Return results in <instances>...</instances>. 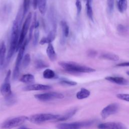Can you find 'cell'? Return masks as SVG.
Wrapping results in <instances>:
<instances>
[{
  "label": "cell",
  "instance_id": "obj_16",
  "mask_svg": "<svg viewBox=\"0 0 129 129\" xmlns=\"http://www.w3.org/2000/svg\"><path fill=\"white\" fill-rule=\"evenodd\" d=\"M6 45L4 42H2L0 44V69L4 67L6 60Z\"/></svg>",
  "mask_w": 129,
  "mask_h": 129
},
{
  "label": "cell",
  "instance_id": "obj_35",
  "mask_svg": "<svg viewBox=\"0 0 129 129\" xmlns=\"http://www.w3.org/2000/svg\"><path fill=\"white\" fill-rule=\"evenodd\" d=\"M97 54V52L94 50H90L88 51V55L91 57H94Z\"/></svg>",
  "mask_w": 129,
  "mask_h": 129
},
{
  "label": "cell",
  "instance_id": "obj_23",
  "mask_svg": "<svg viewBox=\"0 0 129 129\" xmlns=\"http://www.w3.org/2000/svg\"><path fill=\"white\" fill-rule=\"evenodd\" d=\"M43 77L46 79H51L55 78V74L53 70L50 69H46L43 72Z\"/></svg>",
  "mask_w": 129,
  "mask_h": 129
},
{
  "label": "cell",
  "instance_id": "obj_22",
  "mask_svg": "<svg viewBox=\"0 0 129 129\" xmlns=\"http://www.w3.org/2000/svg\"><path fill=\"white\" fill-rule=\"evenodd\" d=\"M37 15H36V13H34V15H33V19L32 21V24L30 26V27L29 28V38H28V40L29 41L31 39L32 36V33H33V30L35 29L36 25L37 23Z\"/></svg>",
  "mask_w": 129,
  "mask_h": 129
},
{
  "label": "cell",
  "instance_id": "obj_14",
  "mask_svg": "<svg viewBox=\"0 0 129 129\" xmlns=\"http://www.w3.org/2000/svg\"><path fill=\"white\" fill-rule=\"evenodd\" d=\"M105 80L109 81L110 82L114 83L115 84L120 85H126L128 84L127 81L124 78L120 77H106Z\"/></svg>",
  "mask_w": 129,
  "mask_h": 129
},
{
  "label": "cell",
  "instance_id": "obj_1",
  "mask_svg": "<svg viewBox=\"0 0 129 129\" xmlns=\"http://www.w3.org/2000/svg\"><path fill=\"white\" fill-rule=\"evenodd\" d=\"M22 15H23V14H22V9H20L18 12L15 20L13 22L10 37L9 49L8 52L4 67H6L8 65L15 51H17L20 33V28L23 18Z\"/></svg>",
  "mask_w": 129,
  "mask_h": 129
},
{
  "label": "cell",
  "instance_id": "obj_24",
  "mask_svg": "<svg viewBox=\"0 0 129 129\" xmlns=\"http://www.w3.org/2000/svg\"><path fill=\"white\" fill-rule=\"evenodd\" d=\"M34 66L37 69H42L47 68L49 66L48 64H47L44 60L40 59L35 60V61H34Z\"/></svg>",
  "mask_w": 129,
  "mask_h": 129
},
{
  "label": "cell",
  "instance_id": "obj_5",
  "mask_svg": "<svg viewBox=\"0 0 129 129\" xmlns=\"http://www.w3.org/2000/svg\"><path fill=\"white\" fill-rule=\"evenodd\" d=\"M28 119V117L24 115L14 117L4 121L2 124L1 127L3 129H11L22 124Z\"/></svg>",
  "mask_w": 129,
  "mask_h": 129
},
{
  "label": "cell",
  "instance_id": "obj_11",
  "mask_svg": "<svg viewBox=\"0 0 129 129\" xmlns=\"http://www.w3.org/2000/svg\"><path fill=\"white\" fill-rule=\"evenodd\" d=\"M99 129H127L126 126L120 122H108L98 125Z\"/></svg>",
  "mask_w": 129,
  "mask_h": 129
},
{
  "label": "cell",
  "instance_id": "obj_30",
  "mask_svg": "<svg viewBox=\"0 0 129 129\" xmlns=\"http://www.w3.org/2000/svg\"><path fill=\"white\" fill-rule=\"evenodd\" d=\"M59 83L62 85H68V86H75L77 84V83L75 81H71L66 79H61Z\"/></svg>",
  "mask_w": 129,
  "mask_h": 129
},
{
  "label": "cell",
  "instance_id": "obj_15",
  "mask_svg": "<svg viewBox=\"0 0 129 129\" xmlns=\"http://www.w3.org/2000/svg\"><path fill=\"white\" fill-rule=\"evenodd\" d=\"M46 52L49 59L51 61H54L56 59L57 55L54 47L51 43L48 44Z\"/></svg>",
  "mask_w": 129,
  "mask_h": 129
},
{
  "label": "cell",
  "instance_id": "obj_4",
  "mask_svg": "<svg viewBox=\"0 0 129 129\" xmlns=\"http://www.w3.org/2000/svg\"><path fill=\"white\" fill-rule=\"evenodd\" d=\"M60 115L51 113H38L29 117L28 120L34 123H41L49 120H57Z\"/></svg>",
  "mask_w": 129,
  "mask_h": 129
},
{
  "label": "cell",
  "instance_id": "obj_26",
  "mask_svg": "<svg viewBox=\"0 0 129 129\" xmlns=\"http://www.w3.org/2000/svg\"><path fill=\"white\" fill-rule=\"evenodd\" d=\"M117 7L120 13H123L127 8V1L118 0L117 2Z\"/></svg>",
  "mask_w": 129,
  "mask_h": 129
},
{
  "label": "cell",
  "instance_id": "obj_31",
  "mask_svg": "<svg viewBox=\"0 0 129 129\" xmlns=\"http://www.w3.org/2000/svg\"><path fill=\"white\" fill-rule=\"evenodd\" d=\"M107 10L109 13H111L114 8V0H107Z\"/></svg>",
  "mask_w": 129,
  "mask_h": 129
},
{
  "label": "cell",
  "instance_id": "obj_28",
  "mask_svg": "<svg viewBox=\"0 0 129 129\" xmlns=\"http://www.w3.org/2000/svg\"><path fill=\"white\" fill-rule=\"evenodd\" d=\"M38 27H36L34 29L35 30L33 34V44L34 46H36L38 42V40L39 37V30Z\"/></svg>",
  "mask_w": 129,
  "mask_h": 129
},
{
  "label": "cell",
  "instance_id": "obj_34",
  "mask_svg": "<svg viewBox=\"0 0 129 129\" xmlns=\"http://www.w3.org/2000/svg\"><path fill=\"white\" fill-rule=\"evenodd\" d=\"M117 30L121 33H123L125 32L127 30V28L125 26H123L121 24L118 25L117 26Z\"/></svg>",
  "mask_w": 129,
  "mask_h": 129
},
{
  "label": "cell",
  "instance_id": "obj_19",
  "mask_svg": "<svg viewBox=\"0 0 129 129\" xmlns=\"http://www.w3.org/2000/svg\"><path fill=\"white\" fill-rule=\"evenodd\" d=\"M20 81L24 83L31 84L35 81V78L34 76L31 74H26L22 76Z\"/></svg>",
  "mask_w": 129,
  "mask_h": 129
},
{
  "label": "cell",
  "instance_id": "obj_40",
  "mask_svg": "<svg viewBox=\"0 0 129 129\" xmlns=\"http://www.w3.org/2000/svg\"><path fill=\"white\" fill-rule=\"evenodd\" d=\"M76 1H78V0H76Z\"/></svg>",
  "mask_w": 129,
  "mask_h": 129
},
{
  "label": "cell",
  "instance_id": "obj_8",
  "mask_svg": "<svg viewBox=\"0 0 129 129\" xmlns=\"http://www.w3.org/2000/svg\"><path fill=\"white\" fill-rule=\"evenodd\" d=\"M34 97L40 101H48L55 99H62L64 98V95L60 93L50 92L35 94Z\"/></svg>",
  "mask_w": 129,
  "mask_h": 129
},
{
  "label": "cell",
  "instance_id": "obj_21",
  "mask_svg": "<svg viewBox=\"0 0 129 129\" xmlns=\"http://www.w3.org/2000/svg\"><path fill=\"white\" fill-rule=\"evenodd\" d=\"M100 58L113 61H117L119 59V57L117 55L111 53H103L100 56Z\"/></svg>",
  "mask_w": 129,
  "mask_h": 129
},
{
  "label": "cell",
  "instance_id": "obj_33",
  "mask_svg": "<svg viewBox=\"0 0 129 129\" xmlns=\"http://www.w3.org/2000/svg\"><path fill=\"white\" fill-rule=\"evenodd\" d=\"M76 6L77 8V14L78 15H79L82 10V4L80 2V0L76 1Z\"/></svg>",
  "mask_w": 129,
  "mask_h": 129
},
{
  "label": "cell",
  "instance_id": "obj_38",
  "mask_svg": "<svg viewBox=\"0 0 129 129\" xmlns=\"http://www.w3.org/2000/svg\"><path fill=\"white\" fill-rule=\"evenodd\" d=\"M84 1H86V2H90V3H91V2H92V0H84Z\"/></svg>",
  "mask_w": 129,
  "mask_h": 129
},
{
  "label": "cell",
  "instance_id": "obj_10",
  "mask_svg": "<svg viewBox=\"0 0 129 129\" xmlns=\"http://www.w3.org/2000/svg\"><path fill=\"white\" fill-rule=\"evenodd\" d=\"M119 106L117 103H113L108 105L104 108L101 112V116L103 119H105L110 115L117 112Z\"/></svg>",
  "mask_w": 129,
  "mask_h": 129
},
{
  "label": "cell",
  "instance_id": "obj_27",
  "mask_svg": "<svg viewBox=\"0 0 129 129\" xmlns=\"http://www.w3.org/2000/svg\"><path fill=\"white\" fill-rule=\"evenodd\" d=\"M86 10H87V14L88 18L92 21H93V11L91 5V3L86 2Z\"/></svg>",
  "mask_w": 129,
  "mask_h": 129
},
{
  "label": "cell",
  "instance_id": "obj_9",
  "mask_svg": "<svg viewBox=\"0 0 129 129\" xmlns=\"http://www.w3.org/2000/svg\"><path fill=\"white\" fill-rule=\"evenodd\" d=\"M11 74V70H9L6 76L4 83L1 86L0 91L1 94L5 98H7L13 94L11 90V86L10 83V76Z\"/></svg>",
  "mask_w": 129,
  "mask_h": 129
},
{
  "label": "cell",
  "instance_id": "obj_20",
  "mask_svg": "<svg viewBox=\"0 0 129 129\" xmlns=\"http://www.w3.org/2000/svg\"><path fill=\"white\" fill-rule=\"evenodd\" d=\"M60 27L61 28L62 30V34L63 35V36L64 37H68L69 35V31H70V28L69 26L67 23L64 20H62L60 22Z\"/></svg>",
  "mask_w": 129,
  "mask_h": 129
},
{
  "label": "cell",
  "instance_id": "obj_6",
  "mask_svg": "<svg viewBox=\"0 0 129 129\" xmlns=\"http://www.w3.org/2000/svg\"><path fill=\"white\" fill-rule=\"evenodd\" d=\"M32 17V13L30 12L27 15L23 24L22 28L21 29V30L20 33V36H19V39L18 44V46H17V51L19 49L20 47H21V46L22 45L23 43L25 41L26 36L27 33L28 31V30L29 29Z\"/></svg>",
  "mask_w": 129,
  "mask_h": 129
},
{
  "label": "cell",
  "instance_id": "obj_29",
  "mask_svg": "<svg viewBox=\"0 0 129 129\" xmlns=\"http://www.w3.org/2000/svg\"><path fill=\"white\" fill-rule=\"evenodd\" d=\"M30 0H24L23 5V17L28 12L30 8Z\"/></svg>",
  "mask_w": 129,
  "mask_h": 129
},
{
  "label": "cell",
  "instance_id": "obj_7",
  "mask_svg": "<svg viewBox=\"0 0 129 129\" xmlns=\"http://www.w3.org/2000/svg\"><path fill=\"white\" fill-rule=\"evenodd\" d=\"M93 123L92 121L75 122L72 123H62L56 125L58 129H81L84 126H89Z\"/></svg>",
  "mask_w": 129,
  "mask_h": 129
},
{
  "label": "cell",
  "instance_id": "obj_17",
  "mask_svg": "<svg viewBox=\"0 0 129 129\" xmlns=\"http://www.w3.org/2000/svg\"><path fill=\"white\" fill-rule=\"evenodd\" d=\"M77 109L76 108H74L72 109L69 111H68L67 113H66L60 116V117L58 118V119L56 120L57 121H64V120H67L70 118H71L77 112Z\"/></svg>",
  "mask_w": 129,
  "mask_h": 129
},
{
  "label": "cell",
  "instance_id": "obj_36",
  "mask_svg": "<svg viewBox=\"0 0 129 129\" xmlns=\"http://www.w3.org/2000/svg\"><path fill=\"white\" fill-rule=\"evenodd\" d=\"M117 67H129V61L123 62L122 63H118L116 65Z\"/></svg>",
  "mask_w": 129,
  "mask_h": 129
},
{
  "label": "cell",
  "instance_id": "obj_18",
  "mask_svg": "<svg viewBox=\"0 0 129 129\" xmlns=\"http://www.w3.org/2000/svg\"><path fill=\"white\" fill-rule=\"evenodd\" d=\"M90 95V92L84 88L81 89V90L78 92L76 94V97L78 99H83L88 97Z\"/></svg>",
  "mask_w": 129,
  "mask_h": 129
},
{
  "label": "cell",
  "instance_id": "obj_3",
  "mask_svg": "<svg viewBox=\"0 0 129 129\" xmlns=\"http://www.w3.org/2000/svg\"><path fill=\"white\" fill-rule=\"evenodd\" d=\"M28 42H29L28 39L25 40L22 45L21 46V47L19 49L18 54L17 55V58L16 60L15 68L14 69V71L13 73V79L14 80H16L19 77L22 60L24 55V54L26 46H27Z\"/></svg>",
  "mask_w": 129,
  "mask_h": 129
},
{
  "label": "cell",
  "instance_id": "obj_32",
  "mask_svg": "<svg viewBox=\"0 0 129 129\" xmlns=\"http://www.w3.org/2000/svg\"><path fill=\"white\" fill-rule=\"evenodd\" d=\"M116 97L121 100L129 102V94H118L116 95Z\"/></svg>",
  "mask_w": 129,
  "mask_h": 129
},
{
  "label": "cell",
  "instance_id": "obj_25",
  "mask_svg": "<svg viewBox=\"0 0 129 129\" xmlns=\"http://www.w3.org/2000/svg\"><path fill=\"white\" fill-rule=\"evenodd\" d=\"M30 61H31V57H30V54L28 53L25 54L24 55L21 62H22L21 65H22V68L23 69L26 68L29 66L30 62Z\"/></svg>",
  "mask_w": 129,
  "mask_h": 129
},
{
  "label": "cell",
  "instance_id": "obj_12",
  "mask_svg": "<svg viewBox=\"0 0 129 129\" xmlns=\"http://www.w3.org/2000/svg\"><path fill=\"white\" fill-rule=\"evenodd\" d=\"M51 88V86L48 85H43L40 84H34L29 85L23 88L24 91H42L47 90Z\"/></svg>",
  "mask_w": 129,
  "mask_h": 129
},
{
  "label": "cell",
  "instance_id": "obj_13",
  "mask_svg": "<svg viewBox=\"0 0 129 129\" xmlns=\"http://www.w3.org/2000/svg\"><path fill=\"white\" fill-rule=\"evenodd\" d=\"M55 35H56V26H54L53 29L49 31L47 36L41 38V39L39 41V43L41 45L51 43V42H52L55 39Z\"/></svg>",
  "mask_w": 129,
  "mask_h": 129
},
{
  "label": "cell",
  "instance_id": "obj_2",
  "mask_svg": "<svg viewBox=\"0 0 129 129\" xmlns=\"http://www.w3.org/2000/svg\"><path fill=\"white\" fill-rule=\"evenodd\" d=\"M58 64L66 71L70 73H92L96 71L93 68L82 66L75 62L60 61Z\"/></svg>",
  "mask_w": 129,
  "mask_h": 129
},
{
  "label": "cell",
  "instance_id": "obj_39",
  "mask_svg": "<svg viewBox=\"0 0 129 129\" xmlns=\"http://www.w3.org/2000/svg\"><path fill=\"white\" fill-rule=\"evenodd\" d=\"M126 74L129 76V71H127V72H126Z\"/></svg>",
  "mask_w": 129,
  "mask_h": 129
},
{
  "label": "cell",
  "instance_id": "obj_37",
  "mask_svg": "<svg viewBox=\"0 0 129 129\" xmlns=\"http://www.w3.org/2000/svg\"><path fill=\"white\" fill-rule=\"evenodd\" d=\"M20 129H32V128H27V127H22Z\"/></svg>",
  "mask_w": 129,
  "mask_h": 129
}]
</instances>
